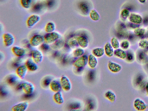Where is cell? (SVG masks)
<instances>
[{"label":"cell","instance_id":"6da1fadb","mask_svg":"<svg viewBox=\"0 0 148 111\" xmlns=\"http://www.w3.org/2000/svg\"><path fill=\"white\" fill-rule=\"evenodd\" d=\"M61 37V34L57 32L47 33L44 36L45 42L49 44H52L59 39Z\"/></svg>","mask_w":148,"mask_h":111},{"label":"cell","instance_id":"7a4b0ae2","mask_svg":"<svg viewBox=\"0 0 148 111\" xmlns=\"http://www.w3.org/2000/svg\"><path fill=\"white\" fill-rule=\"evenodd\" d=\"M88 56L84 54L76 60L73 63V65L78 69H81L85 66L88 62Z\"/></svg>","mask_w":148,"mask_h":111},{"label":"cell","instance_id":"3957f363","mask_svg":"<svg viewBox=\"0 0 148 111\" xmlns=\"http://www.w3.org/2000/svg\"><path fill=\"white\" fill-rule=\"evenodd\" d=\"M21 88L24 92L27 95H30L34 92L35 87L34 84L30 82L26 81L21 84Z\"/></svg>","mask_w":148,"mask_h":111},{"label":"cell","instance_id":"277c9868","mask_svg":"<svg viewBox=\"0 0 148 111\" xmlns=\"http://www.w3.org/2000/svg\"><path fill=\"white\" fill-rule=\"evenodd\" d=\"M45 41L44 37L40 34L33 36L30 40L31 45L33 47L40 46Z\"/></svg>","mask_w":148,"mask_h":111},{"label":"cell","instance_id":"5b68a950","mask_svg":"<svg viewBox=\"0 0 148 111\" xmlns=\"http://www.w3.org/2000/svg\"><path fill=\"white\" fill-rule=\"evenodd\" d=\"M3 42L5 46L9 47L12 46L14 43L15 39L13 35L9 32H6L3 36Z\"/></svg>","mask_w":148,"mask_h":111},{"label":"cell","instance_id":"8992f818","mask_svg":"<svg viewBox=\"0 0 148 111\" xmlns=\"http://www.w3.org/2000/svg\"><path fill=\"white\" fill-rule=\"evenodd\" d=\"M40 17L38 15L34 14L30 16L27 18L26 21L27 25L28 27L31 28L33 27L40 21Z\"/></svg>","mask_w":148,"mask_h":111},{"label":"cell","instance_id":"52a82bcc","mask_svg":"<svg viewBox=\"0 0 148 111\" xmlns=\"http://www.w3.org/2000/svg\"><path fill=\"white\" fill-rule=\"evenodd\" d=\"M60 82L62 88L65 91L70 90L71 88V82L66 76H62L60 79Z\"/></svg>","mask_w":148,"mask_h":111},{"label":"cell","instance_id":"ba28073f","mask_svg":"<svg viewBox=\"0 0 148 111\" xmlns=\"http://www.w3.org/2000/svg\"><path fill=\"white\" fill-rule=\"evenodd\" d=\"M128 19L131 23L136 25L140 24L143 21L142 16L139 14L135 13H130Z\"/></svg>","mask_w":148,"mask_h":111},{"label":"cell","instance_id":"9c48e42d","mask_svg":"<svg viewBox=\"0 0 148 111\" xmlns=\"http://www.w3.org/2000/svg\"><path fill=\"white\" fill-rule=\"evenodd\" d=\"M32 59L37 64L40 63L42 61L43 56L42 52L37 49L33 50L32 53Z\"/></svg>","mask_w":148,"mask_h":111},{"label":"cell","instance_id":"30bf717a","mask_svg":"<svg viewBox=\"0 0 148 111\" xmlns=\"http://www.w3.org/2000/svg\"><path fill=\"white\" fill-rule=\"evenodd\" d=\"M134 106L136 109L138 111L145 110L148 107L147 104L139 98H137L135 100Z\"/></svg>","mask_w":148,"mask_h":111},{"label":"cell","instance_id":"8fae6325","mask_svg":"<svg viewBox=\"0 0 148 111\" xmlns=\"http://www.w3.org/2000/svg\"><path fill=\"white\" fill-rule=\"evenodd\" d=\"M108 66L110 71L113 73L119 72L122 69V66L120 64L111 60L108 61Z\"/></svg>","mask_w":148,"mask_h":111},{"label":"cell","instance_id":"7c38bea8","mask_svg":"<svg viewBox=\"0 0 148 111\" xmlns=\"http://www.w3.org/2000/svg\"><path fill=\"white\" fill-rule=\"evenodd\" d=\"M29 103L27 102L22 101L13 106L11 110L13 111H24L27 109Z\"/></svg>","mask_w":148,"mask_h":111},{"label":"cell","instance_id":"4fadbf2b","mask_svg":"<svg viewBox=\"0 0 148 111\" xmlns=\"http://www.w3.org/2000/svg\"><path fill=\"white\" fill-rule=\"evenodd\" d=\"M28 69L25 65H21L16 69V72L17 76L21 79H24L27 72Z\"/></svg>","mask_w":148,"mask_h":111},{"label":"cell","instance_id":"5bb4252c","mask_svg":"<svg viewBox=\"0 0 148 111\" xmlns=\"http://www.w3.org/2000/svg\"><path fill=\"white\" fill-rule=\"evenodd\" d=\"M13 53L16 56L21 57L25 54L26 51L24 48L18 46H14L12 48Z\"/></svg>","mask_w":148,"mask_h":111},{"label":"cell","instance_id":"9a60e30c","mask_svg":"<svg viewBox=\"0 0 148 111\" xmlns=\"http://www.w3.org/2000/svg\"><path fill=\"white\" fill-rule=\"evenodd\" d=\"M79 45L82 48H87L89 45V41L87 38L84 35L78 36L77 39Z\"/></svg>","mask_w":148,"mask_h":111},{"label":"cell","instance_id":"2e32d148","mask_svg":"<svg viewBox=\"0 0 148 111\" xmlns=\"http://www.w3.org/2000/svg\"><path fill=\"white\" fill-rule=\"evenodd\" d=\"M25 65L28 70L31 71H35L38 69L37 64L32 59H28L25 62Z\"/></svg>","mask_w":148,"mask_h":111},{"label":"cell","instance_id":"e0dca14e","mask_svg":"<svg viewBox=\"0 0 148 111\" xmlns=\"http://www.w3.org/2000/svg\"><path fill=\"white\" fill-rule=\"evenodd\" d=\"M49 86L51 90L55 92L61 91L62 88L60 82L56 80L51 81Z\"/></svg>","mask_w":148,"mask_h":111},{"label":"cell","instance_id":"ac0fdd59","mask_svg":"<svg viewBox=\"0 0 148 111\" xmlns=\"http://www.w3.org/2000/svg\"><path fill=\"white\" fill-rule=\"evenodd\" d=\"M98 62L97 57L93 54H90L88 56V64L90 67L92 69H95L97 66Z\"/></svg>","mask_w":148,"mask_h":111},{"label":"cell","instance_id":"d6986e66","mask_svg":"<svg viewBox=\"0 0 148 111\" xmlns=\"http://www.w3.org/2000/svg\"><path fill=\"white\" fill-rule=\"evenodd\" d=\"M114 48L109 42H107L105 44L104 47L105 53L108 57H111L114 55Z\"/></svg>","mask_w":148,"mask_h":111},{"label":"cell","instance_id":"ffe728a7","mask_svg":"<svg viewBox=\"0 0 148 111\" xmlns=\"http://www.w3.org/2000/svg\"><path fill=\"white\" fill-rule=\"evenodd\" d=\"M55 102L58 104H61L64 102V99L61 91L55 92L53 96Z\"/></svg>","mask_w":148,"mask_h":111},{"label":"cell","instance_id":"44dd1931","mask_svg":"<svg viewBox=\"0 0 148 111\" xmlns=\"http://www.w3.org/2000/svg\"><path fill=\"white\" fill-rule=\"evenodd\" d=\"M114 54L116 57L122 59L126 58L127 56L126 52L123 49L119 48L114 50Z\"/></svg>","mask_w":148,"mask_h":111},{"label":"cell","instance_id":"7402d4cb","mask_svg":"<svg viewBox=\"0 0 148 111\" xmlns=\"http://www.w3.org/2000/svg\"><path fill=\"white\" fill-rule=\"evenodd\" d=\"M92 54L97 58H100L103 56L105 53L104 48L102 47L96 48L92 50Z\"/></svg>","mask_w":148,"mask_h":111},{"label":"cell","instance_id":"603a6c76","mask_svg":"<svg viewBox=\"0 0 148 111\" xmlns=\"http://www.w3.org/2000/svg\"><path fill=\"white\" fill-rule=\"evenodd\" d=\"M90 18L94 21H97L100 19V16L98 12L95 9L91 10L89 13Z\"/></svg>","mask_w":148,"mask_h":111},{"label":"cell","instance_id":"cb8c5ba5","mask_svg":"<svg viewBox=\"0 0 148 111\" xmlns=\"http://www.w3.org/2000/svg\"><path fill=\"white\" fill-rule=\"evenodd\" d=\"M56 28V25L53 21H50L46 25L45 30L47 33H51L54 32Z\"/></svg>","mask_w":148,"mask_h":111},{"label":"cell","instance_id":"d4e9b609","mask_svg":"<svg viewBox=\"0 0 148 111\" xmlns=\"http://www.w3.org/2000/svg\"><path fill=\"white\" fill-rule=\"evenodd\" d=\"M105 97L111 102H114L116 99V95L113 91L109 90L107 91L105 94Z\"/></svg>","mask_w":148,"mask_h":111},{"label":"cell","instance_id":"484cf974","mask_svg":"<svg viewBox=\"0 0 148 111\" xmlns=\"http://www.w3.org/2000/svg\"><path fill=\"white\" fill-rule=\"evenodd\" d=\"M146 32V29L143 27H136L134 30V34L137 36H141L145 34Z\"/></svg>","mask_w":148,"mask_h":111},{"label":"cell","instance_id":"4316f807","mask_svg":"<svg viewBox=\"0 0 148 111\" xmlns=\"http://www.w3.org/2000/svg\"><path fill=\"white\" fill-rule=\"evenodd\" d=\"M79 8L82 12L85 14H88L89 12V8L87 4L84 2L80 3Z\"/></svg>","mask_w":148,"mask_h":111},{"label":"cell","instance_id":"83f0119b","mask_svg":"<svg viewBox=\"0 0 148 111\" xmlns=\"http://www.w3.org/2000/svg\"><path fill=\"white\" fill-rule=\"evenodd\" d=\"M32 1L33 0H20V2L23 7L26 9H28L32 6Z\"/></svg>","mask_w":148,"mask_h":111},{"label":"cell","instance_id":"f1b7e54d","mask_svg":"<svg viewBox=\"0 0 148 111\" xmlns=\"http://www.w3.org/2000/svg\"><path fill=\"white\" fill-rule=\"evenodd\" d=\"M110 43L113 48L115 49L119 48L120 46V44L118 39L115 37L111 38Z\"/></svg>","mask_w":148,"mask_h":111},{"label":"cell","instance_id":"f546056e","mask_svg":"<svg viewBox=\"0 0 148 111\" xmlns=\"http://www.w3.org/2000/svg\"><path fill=\"white\" fill-rule=\"evenodd\" d=\"M84 50L82 48H77L73 52V54L75 57H80L84 55Z\"/></svg>","mask_w":148,"mask_h":111},{"label":"cell","instance_id":"4dcf8cb0","mask_svg":"<svg viewBox=\"0 0 148 111\" xmlns=\"http://www.w3.org/2000/svg\"><path fill=\"white\" fill-rule=\"evenodd\" d=\"M130 14L129 11L127 9H123L120 12V16L122 19L125 20L127 18Z\"/></svg>","mask_w":148,"mask_h":111},{"label":"cell","instance_id":"1f68e13d","mask_svg":"<svg viewBox=\"0 0 148 111\" xmlns=\"http://www.w3.org/2000/svg\"><path fill=\"white\" fill-rule=\"evenodd\" d=\"M140 48L143 49H148V40H147L143 39L141 40L138 43Z\"/></svg>","mask_w":148,"mask_h":111},{"label":"cell","instance_id":"d6a6232c","mask_svg":"<svg viewBox=\"0 0 148 111\" xmlns=\"http://www.w3.org/2000/svg\"><path fill=\"white\" fill-rule=\"evenodd\" d=\"M130 43L129 41L126 40H122L120 43V46L122 49L127 50L129 47Z\"/></svg>","mask_w":148,"mask_h":111},{"label":"cell","instance_id":"836d02e7","mask_svg":"<svg viewBox=\"0 0 148 111\" xmlns=\"http://www.w3.org/2000/svg\"><path fill=\"white\" fill-rule=\"evenodd\" d=\"M40 48L43 51H46L49 49V44L43 43L40 45Z\"/></svg>","mask_w":148,"mask_h":111},{"label":"cell","instance_id":"e575fe53","mask_svg":"<svg viewBox=\"0 0 148 111\" xmlns=\"http://www.w3.org/2000/svg\"><path fill=\"white\" fill-rule=\"evenodd\" d=\"M134 58V56L133 54L131 52H128L127 53L126 58L127 60L129 61H132L133 60Z\"/></svg>","mask_w":148,"mask_h":111},{"label":"cell","instance_id":"d590c367","mask_svg":"<svg viewBox=\"0 0 148 111\" xmlns=\"http://www.w3.org/2000/svg\"><path fill=\"white\" fill-rule=\"evenodd\" d=\"M55 3L54 0H47L46 4L49 7H51L54 5Z\"/></svg>","mask_w":148,"mask_h":111},{"label":"cell","instance_id":"8d00e7d4","mask_svg":"<svg viewBox=\"0 0 148 111\" xmlns=\"http://www.w3.org/2000/svg\"><path fill=\"white\" fill-rule=\"evenodd\" d=\"M143 53H140L139 56V58L141 60L145 58V56L144 54Z\"/></svg>","mask_w":148,"mask_h":111},{"label":"cell","instance_id":"74e56055","mask_svg":"<svg viewBox=\"0 0 148 111\" xmlns=\"http://www.w3.org/2000/svg\"><path fill=\"white\" fill-rule=\"evenodd\" d=\"M147 0H138V1L141 4H144L145 3Z\"/></svg>","mask_w":148,"mask_h":111},{"label":"cell","instance_id":"f35d334b","mask_svg":"<svg viewBox=\"0 0 148 111\" xmlns=\"http://www.w3.org/2000/svg\"><path fill=\"white\" fill-rule=\"evenodd\" d=\"M146 91L148 95V82L146 86Z\"/></svg>","mask_w":148,"mask_h":111},{"label":"cell","instance_id":"ab89813d","mask_svg":"<svg viewBox=\"0 0 148 111\" xmlns=\"http://www.w3.org/2000/svg\"><path fill=\"white\" fill-rule=\"evenodd\" d=\"M147 40H148V36L147 37Z\"/></svg>","mask_w":148,"mask_h":111}]
</instances>
